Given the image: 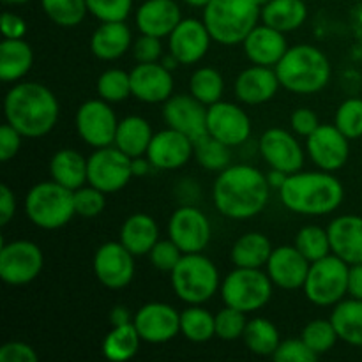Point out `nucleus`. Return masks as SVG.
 <instances>
[{
  "label": "nucleus",
  "mask_w": 362,
  "mask_h": 362,
  "mask_svg": "<svg viewBox=\"0 0 362 362\" xmlns=\"http://www.w3.org/2000/svg\"><path fill=\"white\" fill-rule=\"evenodd\" d=\"M258 148L271 168L285 173L300 172L304 166V151L297 138L281 127H271L265 131L258 141Z\"/></svg>",
  "instance_id": "19"
},
{
  "label": "nucleus",
  "mask_w": 362,
  "mask_h": 362,
  "mask_svg": "<svg viewBox=\"0 0 362 362\" xmlns=\"http://www.w3.org/2000/svg\"><path fill=\"white\" fill-rule=\"evenodd\" d=\"M74 211L81 218H95L101 214L106 207V193L94 186H81L73 191Z\"/></svg>",
  "instance_id": "47"
},
{
  "label": "nucleus",
  "mask_w": 362,
  "mask_h": 362,
  "mask_svg": "<svg viewBox=\"0 0 362 362\" xmlns=\"http://www.w3.org/2000/svg\"><path fill=\"white\" fill-rule=\"evenodd\" d=\"M267 274L276 286L283 290L303 288L310 272L311 262L293 246H279L272 250L267 262Z\"/></svg>",
  "instance_id": "23"
},
{
  "label": "nucleus",
  "mask_w": 362,
  "mask_h": 362,
  "mask_svg": "<svg viewBox=\"0 0 362 362\" xmlns=\"http://www.w3.org/2000/svg\"><path fill=\"white\" fill-rule=\"evenodd\" d=\"M49 177L60 186L76 191L87 182V159L74 148H60L52 156Z\"/></svg>",
  "instance_id": "32"
},
{
  "label": "nucleus",
  "mask_w": 362,
  "mask_h": 362,
  "mask_svg": "<svg viewBox=\"0 0 362 362\" xmlns=\"http://www.w3.org/2000/svg\"><path fill=\"white\" fill-rule=\"evenodd\" d=\"M74 122H76L78 136L90 147H110L115 141L119 119L105 99H88L81 103Z\"/></svg>",
  "instance_id": "12"
},
{
  "label": "nucleus",
  "mask_w": 362,
  "mask_h": 362,
  "mask_svg": "<svg viewBox=\"0 0 362 362\" xmlns=\"http://www.w3.org/2000/svg\"><path fill=\"white\" fill-rule=\"evenodd\" d=\"M133 318L134 317H131V311L127 310L126 306H122V304H119V306H115L112 311H110V324H112V327L131 324Z\"/></svg>",
  "instance_id": "58"
},
{
  "label": "nucleus",
  "mask_w": 362,
  "mask_h": 362,
  "mask_svg": "<svg viewBox=\"0 0 362 362\" xmlns=\"http://www.w3.org/2000/svg\"><path fill=\"white\" fill-rule=\"evenodd\" d=\"M180 334L193 343L209 341L216 336V315L200 304H189L180 313Z\"/></svg>",
  "instance_id": "38"
},
{
  "label": "nucleus",
  "mask_w": 362,
  "mask_h": 362,
  "mask_svg": "<svg viewBox=\"0 0 362 362\" xmlns=\"http://www.w3.org/2000/svg\"><path fill=\"white\" fill-rule=\"evenodd\" d=\"M60 106L55 94L37 81H18L4 99L6 122L23 138H42L59 122Z\"/></svg>",
  "instance_id": "2"
},
{
  "label": "nucleus",
  "mask_w": 362,
  "mask_h": 362,
  "mask_svg": "<svg viewBox=\"0 0 362 362\" xmlns=\"http://www.w3.org/2000/svg\"><path fill=\"white\" fill-rule=\"evenodd\" d=\"M184 2H186L187 6H191V7H200V9H204V7L207 6L211 0H184Z\"/></svg>",
  "instance_id": "62"
},
{
  "label": "nucleus",
  "mask_w": 362,
  "mask_h": 362,
  "mask_svg": "<svg viewBox=\"0 0 362 362\" xmlns=\"http://www.w3.org/2000/svg\"><path fill=\"white\" fill-rule=\"evenodd\" d=\"M272 285L274 283L262 269L235 267L221 283L219 292L225 306L247 315L267 306L272 297Z\"/></svg>",
  "instance_id": "8"
},
{
  "label": "nucleus",
  "mask_w": 362,
  "mask_h": 362,
  "mask_svg": "<svg viewBox=\"0 0 362 362\" xmlns=\"http://www.w3.org/2000/svg\"><path fill=\"white\" fill-rule=\"evenodd\" d=\"M131 161L133 158L115 145L95 148L87 158V184L106 194L119 193L133 179Z\"/></svg>",
  "instance_id": "10"
},
{
  "label": "nucleus",
  "mask_w": 362,
  "mask_h": 362,
  "mask_svg": "<svg viewBox=\"0 0 362 362\" xmlns=\"http://www.w3.org/2000/svg\"><path fill=\"white\" fill-rule=\"evenodd\" d=\"M168 237L184 255L202 253L211 243V221L198 207L182 205L170 218Z\"/></svg>",
  "instance_id": "13"
},
{
  "label": "nucleus",
  "mask_w": 362,
  "mask_h": 362,
  "mask_svg": "<svg viewBox=\"0 0 362 362\" xmlns=\"http://www.w3.org/2000/svg\"><path fill=\"white\" fill-rule=\"evenodd\" d=\"M134 21L140 34L163 39L182 21V11L175 0H145L136 9Z\"/></svg>",
  "instance_id": "25"
},
{
  "label": "nucleus",
  "mask_w": 362,
  "mask_h": 362,
  "mask_svg": "<svg viewBox=\"0 0 362 362\" xmlns=\"http://www.w3.org/2000/svg\"><path fill=\"white\" fill-rule=\"evenodd\" d=\"M243 339L244 345L251 352L262 357H272V354L278 350L279 343H281V336H279L278 327L271 320H267V318H253V320H247Z\"/></svg>",
  "instance_id": "37"
},
{
  "label": "nucleus",
  "mask_w": 362,
  "mask_h": 362,
  "mask_svg": "<svg viewBox=\"0 0 362 362\" xmlns=\"http://www.w3.org/2000/svg\"><path fill=\"white\" fill-rule=\"evenodd\" d=\"M262 7L255 0H211L204 7V23L212 41L223 46L243 45L258 25Z\"/></svg>",
  "instance_id": "5"
},
{
  "label": "nucleus",
  "mask_w": 362,
  "mask_h": 362,
  "mask_svg": "<svg viewBox=\"0 0 362 362\" xmlns=\"http://www.w3.org/2000/svg\"><path fill=\"white\" fill-rule=\"evenodd\" d=\"M334 124L349 140L362 138V98H350L336 110Z\"/></svg>",
  "instance_id": "45"
},
{
  "label": "nucleus",
  "mask_w": 362,
  "mask_h": 362,
  "mask_svg": "<svg viewBox=\"0 0 362 362\" xmlns=\"http://www.w3.org/2000/svg\"><path fill=\"white\" fill-rule=\"evenodd\" d=\"M21 133L18 129H14L11 124H4L0 127V159L4 163L11 161L14 156L20 152L21 147Z\"/></svg>",
  "instance_id": "54"
},
{
  "label": "nucleus",
  "mask_w": 362,
  "mask_h": 362,
  "mask_svg": "<svg viewBox=\"0 0 362 362\" xmlns=\"http://www.w3.org/2000/svg\"><path fill=\"white\" fill-rule=\"evenodd\" d=\"M170 281L175 296L186 304L207 303L221 288L218 267L202 253L182 255L170 272Z\"/></svg>",
  "instance_id": "6"
},
{
  "label": "nucleus",
  "mask_w": 362,
  "mask_h": 362,
  "mask_svg": "<svg viewBox=\"0 0 362 362\" xmlns=\"http://www.w3.org/2000/svg\"><path fill=\"white\" fill-rule=\"evenodd\" d=\"M25 214L28 221L42 230H59L76 214L73 191L55 180H45L28 189L25 197Z\"/></svg>",
  "instance_id": "7"
},
{
  "label": "nucleus",
  "mask_w": 362,
  "mask_h": 362,
  "mask_svg": "<svg viewBox=\"0 0 362 362\" xmlns=\"http://www.w3.org/2000/svg\"><path fill=\"white\" fill-rule=\"evenodd\" d=\"M243 48L251 64L276 67L288 49L285 34L269 25H257L244 39Z\"/></svg>",
  "instance_id": "26"
},
{
  "label": "nucleus",
  "mask_w": 362,
  "mask_h": 362,
  "mask_svg": "<svg viewBox=\"0 0 362 362\" xmlns=\"http://www.w3.org/2000/svg\"><path fill=\"white\" fill-rule=\"evenodd\" d=\"M2 34L4 39H23L27 34V21L20 14L6 11L2 14Z\"/></svg>",
  "instance_id": "55"
},
{
  "label": "nucleus",
  "mask_w": 362,
  "mask_h": 362,
  "mask_svg": "<svg viewBox=\"0 0 362 362\" xmlns=\"http://www.w3.org/2000/svg\"><path fill=\"white\" fill-rule=\"evenodd\" d=\"M39 356L28 343L7 341L0 346V362H37Z\"/></svg>",
  "instance_id": "52"
},
{
  "label": "nucleus",
  "mask_w": 362,
  "mask_h": 362,
  "mask_svg": "<svg viewBox=\"0 0 362 362\" xmlns=\"http://www.w3.org/2000/svg\"><path fill=\"white\" fill-rule=\"evenodd\" d=\"M138 334L152 345L168 343L180 334V313L165 303H148L136 311L133 318Z\"/></svg>",
  "instance_id": "17"
},
{
  "label": "nucleus",
  "mask_w": 362,
  "mask_h": 362,
  "mask_svg": "<svg viewBox=\"0 0 362 362\" xmlns=\"http://www.w3.org/2000/svg\"><path fill=\"white\" fill-rule=\"evenodd\" d=\"M246 325L247 318L244 311L225 306L216 315V338L223 339V341H235V339L243 338Z\"/></svg>",
  "instance_id": "46"
},
{
  "label": "nucleus",
  "mask_w": 362,
  "mask_h": 362,
  "mask_svg": "<svg viewBox=\"0 0 362 362\" xmlns=\"http://www.w3.org/2000/svg\"><path fill=\"white\" fill-rule=\"evenodd\" d=\"M286 177H288V173L281 172V170H276V168H271V172L267 173V179H269V184H271V187H274V189H281V186L285 184Z\"/></svg>",
  "instance_id": "60"
},
{
  "label": "nucleus",
  "mask_w": 362,
  "mask_h": 362,
  "mask_svg": "<svg viewBox=\"0 0 362 362\" xmlns=\"http://www.w3.org/2000/svg\"><path fill=\"white\" fill-rule=\"evenodd\" d=\"M34 66V52L25 39H4L0 42V80L18 83Z\"/></svg>",
  "instance_id": "30"
},
{
  "label": "nucleus",
  "mask_w": 362,
  "mask_h": 362,
  "mask_svg": "<svg viewBox=\"0 0 362 362\" xmlns=\"http://www.w3.org/2000/svg\"><path fill=\"white\" fill-rule=\"evenodd\" d=\"M88 13L105 21H126L133 9V0H87Z\"/></svg>",
  "instance_id": "48"
},
{
  "label": "nucleus",
  "mask_w": 362,
  "mask_h": 362,
  "mask_svg": "<svg viewBox=\"0 0 362 362\" xmlns=\"http://www.w3.org/2000/svg\"><path fill=\"white\" fill-rule=\"evenodd\" d=\"M189 94L194 95L205 106L221 101L225 94L223 74L214 67H198L189 78Z\"/></svg>",
  "instance_id": "39"
},
{
  "label": "nucleus",
  "mask_w": 362,
  "mask_h": 362,
  "mask_svg": "<svg viewBox=\"0 0 362 362\" xmlns=\"http://www.w3.org/2000/svg\"><path fill=\"white\" fill-rule=\"evenodd\" d=\"M161 64H163V66H165V67H168L170 71H173L177 66H180V62L175 59V57L172 55V53H170V57H163Z\"/></svg>",
  "instance_id": "61"
},
{
  "label": "nucleus",
  "mask_w": 362,
  "mask_h": 362,
  "mask_svg": "<svg viewBox=\"0 0 362 362\" xmlns=\"http://www.w3.org/2000/svg\"><path fill=\"white\" fill-rule=\"evenodd\" d=\"M131 94L138 101L156 105L172 98L173 76L161 62H138L131 69Z\"/></svg>",
  "instance_id": "22"
},
{
  "label": "nucleus",
  "mask_w": 362,
  "mask_h": 362,
  "mask_svg": "<svg viewBox=\"0 0 362 362\" xmlns=\"http://www.w3.org/2000/svg\"><path fill=\"white\" fill-rule=\"evenodd\" d=\"M41 6L46 16L64 28L78 27L88 13L87 0H41Z\"/></svg>",
  "instance_id": "41"
},
{
  "label": "nucleus",
  "mask_w": 362,
  "mask_h": 362,
  "mask_svg": "<svg viewBox=\"0 0 362 362\" xmlns=\"http://www.w3.org/2000/svg\"><path fill=\"white\" fill-rule=\"evenodd\" d=\"M300 338L304 339V343H306L318 357H320L322 354H327L329 350L334 349L336 341L339 339L331 318H329V320H324V318L311 320L310 324H306V327L303 329V336H300Z\"/></svg>",
  "instance_id": "44"
},
{
  "label": "nucleus",
  "mask_w": 362,
  "mask_h": 362,
  "mask_svg": "<svg viewBox=\"0 0 362 362\" xmlns=\"http://www.w3.org/2000/svg\"><path fill=\"white\" fill-rule=\"evenodd\" d=\"M279 87L281 83L274 67L253 64L247 69L240 71L239 76L235 78L233 92L243 105L257 106L271 101L278 94Z\"/></svg>",
  "instance_id": "24"
},
{
  "label": "nucleus",
  "mask_w": 362,
  "mask_h": 362,
  "mask_svg": "<svg viewBox=\"0 0 362 362\" xmlns=\"http://www.w3.org/2000/svg\"><path fill=\"white\" fill-rule=\"evenodd\" d=\"M306 151L317 168L336 172L349 161L350 140L336 124H320L318 129L306 138Z\"/></svg>",
  "instance_id": "15"
},
{
  "label": "nucleus",
  "mask_w": 362,
  "mask_h": 362,
  "mask_svg": "<svg viewBox=\"0 0 362 362\" xmlns=\"http://www.w3.org/2000/svg\"><path fill=\"white\" fill-rule=\"evenodd\" d=\"M131 45H133V35L126 21H105L90 35L92 55L106 62L126 55Z\"/></svg>",
  "instance_id": "28"
},
{
  "label": "nucleus",
  "mask_w": 362,
  "mask_h": 362,
  "mask_svg": "<svg viewBox=\"0 0 362 362\" xmlns=\"http://www.w3.org/2000/svg\"><path fill=\"white\" fill-rule=\"evenodd\" d=\"M272 250L274 247L267 235L260 232H247L233 243L230 258L235 267L262 269L267 265Z\"/></svg>",
  "instance_id": "34"
},
{
  "label": "nucleus",
  "mask_w": 362,
  "mask_h": 362,
  "mask_svg": "<svg viewBox=\"0 0 362 362\" xmlns=\"http://www.w3.org/2000/svg\"><path fill=\"white\" fill-rule=\"evenodd\" d=\"M349 293L354 297V299L362 300V264L350 265Z\"/></svg>",
  "instance_id": "57"
},
{
  "label": "nucleus",
  "mask_w": 362,
  "mask_h": 362,
  "mask_svg": "<svg viewBox=\"0 0 362 362\" xmlns=\"http://www.w3.org/2000/svg\"><path fill=\"white\" fill-rule=\"evenodd\" d=\"M92 269L98 281L106 288H126L134 278V255L120 240L105 243L95 251Z\"/></svg>",
  "instance_id": "14"
},
{
  "label": "nucleus",
  "mask_w": 362,
  "mask_h": 362,
  "mask_svg": "<svg viewBox=\"0 0 362 362\" xmlns=\"http://www.w3.org/2000/svg\"><path fill=\"white\" fill-rule=\"evenodd\" d=\"M207 133L228 147H239L251 136V119L239 105L218 101L207 106Z\"/></svg>",
  "instance_id": "16"
},
{
  "label": "nucleus",
  "mask_w": 362,
  "mask_h": 362,
  "mask_svg": "<svg viewBox=\"0 0 362 362\" xmlns=\"http://www.w3.org/2000/svg\"><path fill=\"white\" fill-rule=\"evenodd\" d=\"M279 198L290 212L300 216H327L345 198V189L332 172H296L286 177Z\"/></svg>",
  "instance_id": "3"
},
{
  "label": "nucleus",
  "mask_w": 362,
  "mask_h": 362,
  "mask_svg": "<svg viewBox=\"0 0 362 362\" xmlns=\"http://www.w3.org/2000/svg\"><path fill=\"white\" fill-rule=\"evenodd\" d=\"M274 69L283 88L303 95L324 90L332 73L325 53L311 45H297L286 49Z\"/></svg>",
  "instance_id": "4"
},
{
  "label": "nucleus",
  "mask_w": 362,
  "mask_h": 362,
  "mask_svg": "<svg viewBox=\"0 0 362 362\" xmlns=\"http://www.w3.org/2000/svg\"><path fill=\"white\" fill-rule=\"evenodd\" d=\"M212 35L204 20L182 18L179 25L168 35L170 53L180 62V66L198 64L211 48Z\"/></svg>",
  "instance_id": "18"
},
{
  "label": "nucleus",
  "mask_w": 362,
  "mask_h": 362,
  "mask_svg": "<svg viewBox=\"0 0 362 362\" xmlns=\"http://www.w3.org/2000/svg\"><path fill=\"white\" fill-rule=\"evenodd\" d=\"M145 156L152 168L179 170L194 156V141L187 134L166 127L152 136Z\"/></svg>",
  "instance_id": "21"
},
{
  "label": "nucleus",
  "mask_w": 362,
  "mask_h": 362,
  "mask_svg": "<svg viewBox=\"0 0 362 362\" xmlns=\"http://www.w3.org/2000/svg\"><path fill=\"white\" fill-rule=\"evenodd\" d=\"M338 338L352 346H362V300H339L331 313Z\"/></svg>",
  "instance_id": "35"
},
{
  "label": "nucleus",
  "mask_w": 362,
  "mask_h": 362,
  "mask_svg": "<svg viewBox=\"0 0 362 362\" xmlns=\"http://www.w3.org/2000/svg\"><path fill=\"white\" fill-rule=\"evenodd\" d=\"M350 265L336 255L313 262L303 290L315 306H336L349 293Z\"/></svg>",
  "instance_id": "9"
},
{
  "label": "nucleus",
  "mask_w": 362,
  "mask_h": 362,
  "mask_svg": "<svg viewBox=\"0 0 362 362\" xmlns=\"http://www.w3.org/2000/svg\"><path fill=\"white\" fill-rule=\"evenodd\" d=\"M276 362H317L318 356L304 343V339H285L272 354Z\"/></svg>",
  "instance_id": "50"
},
{
  "label": "nucleus",
  "mask_w": 362,
  "mask_h": 362,
  "mask_svg": "<svg viewBox=\"0 0 362 362\" xmlns=\"http://www.w3.org/2000/svg\"><path fill=\"white\" fill-rule=\"evenodd\" d=\"M45 267L41 247L32 240H2L0 279L9 286H23L34 281Z\"/></svg>",
  "instance_id": "11"
},
{
  "label": "nucleus",
  "mask_w": 362,
  "mask_h": 362,
  "mask_svg": "<svg viewBox=\"0 0 362 362\" xmlns=\"http://www.w3.org/2000/svg\"><path fill=\"white\" fill-rule=\"evenodd\" d=\"M296 247L311 264L332 253L327 230L318 225H308L300 228L296 235Z\"/></svg>",
  "instance_id": "42"
},
{
  "label": "nucleus",
  "mask_w": 362,
  "mask_h": 362,
  "mask_svg": "<svg viewBox=\"0 0 362 362\" xmlns=\"http://www.w3.org/2000/svg\"><path fill=\"white\" fill-rule=\"evenodd\" d=\"M152 136H154V131L147 119L140 115H127L119 120L113 145L129 158H140L147 154Z\"/></svg>",
  "instance_id": "31"
},
{
  "label": "nucleus",
  "mask_w": 362,
  "mask_h": 362,
  "mask_svg": "<svg viewBox=\"0 0 362 362\" xmlns=\"http://www.w3.org/2000/svg\"><path fill=\"white\" fill-rule=\"evenodd\" d=\"M182 255L184 253L180 251V247L168 237L166 240H158V244L148 253V258H151V264L156 269L163 272H172L180 262Z\"/></svg>",
  "instance_id": "49"
},
{
  "label": "nucleus",
  "mask_w": 362,
  "mask_h": 362,
  "mask_svg": "<svg viewBox=\"0 0 362 362\" xmlns=\"http://www.w3.org/2000/svg\"><path fill=\"white\" fill-rule=\"evenodd\" d=\"M290 126H292L293 134L297 136L308 138L310 134H313L315 131L320 126V120H318L317 113L310 108H297L296 112H292L290 115Z\"/></svg>",
  "instance_id": "53"
},
{
  "label": "nucleus",
  "mask_w": 362,
  "mask_h": 362,
  "mask_svg": "<svg viewBox=\"0 0 362 362\" xmlns=\"http://www.w3.org/2000/svg\"><path fill=\"white\" fill-rule=\"evenodd\" d=\"M133 57L136 62H159L163 59V45L161 39L154 35L141 34L133 42Z\"/></svg>",
  "instance_id": "51"
},
{
  "label": "nucleus",
  "mask_w": 362,
  "mask_h": 362,
  "mask_svg": "<svg viewBox=\"0 0 362 362\" xmlns=\"http://www.w3.org/2000/svg\"><path fill=\"white\" fill-rule=\"evenodd\" d=\"M230 148L232 147L207 133L194 140V158L202 168L209 172H223L226 166H230V159H232Z\"/></svg>",
  "instance_id": "40"
},
{
  "label": "nucleus",
  "mask_w": 362,
  "mask_h": 362,
  "mask_svg": "<svg viewBox=\"0 0 362 362\" xmlns=\"http://www.w3.org/2000/svg\"><path fill=\"white\" fill-rule=\"evenodd\" d=\"M98 94L99 98L112 103H122L126 101L131 94V74L127 71L119 69V67H112L106 69L101 76L98 78Z\"/></svg>",
  "instance_id": "43"
},
{
  "label": "nucleus",
  "mask_w": 362,
  "mask_h": 362,
  "mask_svg": "<svg viewBox=\"0 0 362 362\" xmlns=\"http://www.w3.org/2000/svg\"><path fill=\"white\" fill-rule=\"evenodd\" d=\"M260 20L283 34L297 30L308 20L306 0H271L262 7Z\"/></svg>",
  "instance_id": "33"
},
{
  "label": "nucleus",
  "mask_w": 362,
  "mask_h": 362,
  "mask_svg": "<svg viewBox=\"0 0 362 362\" xmlns=\"http://www.w3.org/2000/svg\"><path fill=\"white\" fill-rule=\"evenodd\" d=\"M141 341L144 339L140 338L133 322L126 325H117V327H112L103 341V356L112 362H126L136 356Z\"/></svg>",
  "instance_id": "36"
},
{
  "label": "nucleus",
  "mask_w": 362,
  "mask_h": 362,
  "mask_svg": "<svg viewBox=\"0 0 362 362\" xmlns=\"http://www.w3.org/2000/svg\"><path fill=\"white\" fill-rule=\"evenodd\" d=\"M159 240V226L152 216L138 212L129 216L120 226V243L134 255L144 257L151 253Z\"/></svg>",
  "instance_id": "29"
},
{
  "label": "nucleus",
  "mask_w": 362,
  "mask_h": 362,
  "mask_svg": "<svg viewBox=\"0 0 362 362\" xmlns=\"http://www.w3.org/2000/svg\"><path fill=\"white\" fill-rule=\"evenodd\" d=\"M151 161L147 159V156H140V158H133L131 161V170H133V177L147 175L148 170H151Z\"/></svg>",
  "instance_id": "59"
},
{
  "label": "nucleus",
  "mask_w": 362,
  "mask_h": 362,
  "mask_svg": "<svg viewBox=\"0 0 362 362\" xmlns=\"http://www.w3.org/2000/svg\"><path fill=\"white\" fill-rule=\"evenodd\" d=\"M6 6H21V4H27L30 2V0H2Z\"/></svg>",
  "instance_id": "63"
},
{
  "label": "nucleus",
  "mask_w": 362,
  "mask_h": 362,
  "mask_svg": "<svg viewBox=\"0 0 362 362\" xmlns=\"http://www.w3.org/2000/svg\"><path fill=\"white\" fill-rule=\"evenodd\" d=\"M332 255L349 265L362 264V218L345 214L332 219L327 226Z\"/></svg>",
  "instance_id": "27"
},
{
  "label": "nucleus",
  "mask_w": 362,
  "mask_h": 362,
  "mask_svg": "<svg viewBox=\"0 0 362 362\" xmlns=\"http://www.w3.org/2000/svg\"><path fill=\"white\" fill-rule=\"evenodd\" d=\"M271 198L265 173L251 165H230L219 172L212 186V200L219 214L243 221L260 214Z\"/></svg>",
  "instance_id": "1"
},
{
  "label": "nucleus",
  "mask_w": 362,
  "mask_h": 362,
  "mask_svg": "<svg viewBox=\"0 0 362 362\" xmlns=\"http://www.w3.org/2000/svg\"><path fill=\"white\" fill-rule=\"evenodd\" d=\"M255 2H257L260 7H264L265 4H269V2H271V0H255Z\"/></svg>",
  "instance_id": "64"
},
{
  "label": "nucleus",
  "mask_w": 362,
  "mask_h": 362,
  "mask_svg": "<svg viewBox=\"0 0 362 362\" xmlns=\"http://www.w3.org/2000/svg\"><path fill=\"white\" fill-rule=\"evenodd\" d=\"M163 119L193 141L207 134V106L191 94H175L163 103Z\"/></svg>",
  "instance_id": "20"
},
{
  "label": "nucleus",
  "mask_w": 362,
  "mask_h": 362,
  "mask_svg": "<svg viewBox=\"0 0 362 362\" xmlns=\"http://www.w3.org/2000/svg\"><path fill=\"white\" fill-rule=\"evenodd\" d=\"M16 214V197L9 186H0V226L9 225Z\"/></svg>",
  "instance_id": "56"
}]
</instances>
